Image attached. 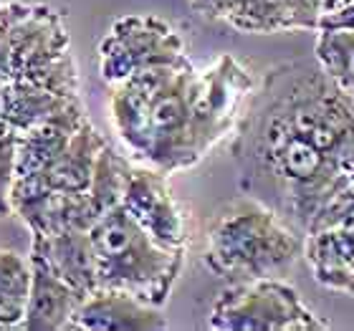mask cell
<instances>
[{"label": "cell", "mask_w": 354, "mask_h": 331, "mask_svg": "<svg viewBox=\"0 0 354 331\" xmlns=\"http://www.w3.org/2000/svg\"><path fill=\"white\" fill-rule=\"evenodd\" d=\"M198 91L200 71L190 59L145 68L111 84V124L134 160L167 175L200 162L192 142Z\"/></svg>", "instance_id": "obj_1"}, {"label": "cell", "mask_w": 354, "mask_h": 331, "mask_svg": "<svg viewBox=\"0 0 354 331\" xmlns=\"http://www.w3.org/2000/svg\"><path fill=\"white\" fill-rule=\"evenodd\" d=\"M306 238L261 200L243 195L213 215L205 230V265L228 283L286 278Z\"/></svg>", "instance_id": "obj_2"}, {"label": "cell", "mask_w": 354, "mask_h": 331, "mask_svg": "<svg viewBox=\"0 0 354 331\" xmlns=\"http://www.w3.org/2000/svg\"><path fill=\"white\" fill-rule=\"evenodd\" d=\"M99 288H119L165 306L185 265V250L157 243L119 202L91 225Z\"/></svg>", "instance_id": "obj_3"}, {"label": "cell", "mask_w": 354, "mask_h": 331, "mask_svg": "<svg viewBox=\"0 0 354 331\" xmlns=\"http://www.w3.org/2000/svg\"><path fill=\"white\" fill-rule=\"evenodd\" d=\"M207 326L221 331H322L326 321L283 278L230 283L215 299Z\"/></svg>", "instance_id": "obj_4"}, {"label": "cell", "mask_w": 354, "mask_h": 331, "mask_svg": "<svg viewBox=\"0 0 354 331\" xmlns=\"http://www.w3.org/2000/svg\"><path fill=\"white\" fill-rule=\"evenodd\" d=\"M183 61H187L183 38L157 15L117 18L99 44V71L109 84L127 82L145 68Z\"/></svg>", "instance_id": "obj_5"}, {"label": "cell", "mask_w": 354, "mask_h": 331, "mask_svg": "<svg viewBox=\"0 0 354 331\" xmlns=\"http://www.w3.org/2000/svg\"><path fill=\"white\" fill-rule=\"evenodd\" d=\"M251 94V74L228 53H223L213 66L200 74V91L192 119V142L200 160L223 137H228Z\"/></svg>", "instance_id": "obj_6"}, {"label": "cell", "mask_w": 354, "mask_h": 331, "mask_svg": "<svg viewBox=\"0 0 354 331\" xmlns=\"http://www.w3.org/2000/svg\"><path fill=\"white\" fill-rule=\"evenodd\" d=\"M122 205L157 243H162L165 248L185 250L187 225L177 200L172 198L167 172L149 164H129Z\"/></svg>", "instance_id": "obj_7"}, {"label": "cell", "mask_w": 354, "mask_h": 331, "mask_svg": "<svg viewBox=\"0 0 354 331\" xmlns=\"http://www.w3.org/2000/svg\"><path fill=\"white\" fill-rule=\"evenodd\" d=\"M71 329L86 331H162L167 319L162 306L119 288H99L86 296L71 319Z\"/></svg>", "instance_id": "obj_8"}, {"label": "cell", "mask_w": 354, "mask_h": 331, "mask_svg": "<svg viewBox=\"0 0 354 331\" xmlns=\"http://www.w3.org/2000/svg\"><path fill=\"white\" fill-rule=\"evenodd\" d=\"M30 294L21 329L66 331L84 296L53 271L41 250L30 248Z\"/></svg>", "instance_id": "obj_9"}, {"label": "cell", "mask_w": 354, "mask_h": 331, "mask_svg": "<svg viewBox=\"0 0 354 331\" xmlns=\"http://www.w3.org/2000/svg\"><path fill=\"white\" fill-rule=\"evenodd\" d=\"M10 51L13 79L64 56L68 51V33L61 23V13L48 6L26 8L10 33Z\"/></svg>", "instance_id": "obj_10"}, {"label": "cell", "mask_w": 354, "mask_h": 331, "mask_svg": "<svg viewBox=\"0 0 354 331\" xmlns=\"http://www.w3.org/2000/svg\"><path fill=\"white\" fill-rule=\"evenodd\" d=\"M88 122L86 109L82 104V96H71L59 111L36 124L33 129L23 132L18 137V160H15V172L21 177L38 175L44 172L56 157L66 149L79 129Z\"/></svg>", "instance_id": "obj_11"}, {"label": "cell", "mask_w": 354, "mask_h": 331, "mask_svg": "<svg viewBox=\"0 0 354 331\" xmlns=\"http://www.w3.org/2000/svg\"><path fill=\"white\" fill-rule=\"evenodd\" d=\"M30 248L41 250L51 268L86 299L99 291V258H96L91 233L82 228H66L53 236L30 233Z\"/></svg>", "instance_id": "obj_12"}, {"label": "cell", "mask_w": 354, "mask_h": 331, "mask_svg": "<svg viewBox=\"0 0 354 331\" xmlns=\"http://www.w3.org/2000/svg\"><path fill=\"white\" fill-rule=\"evenodd\" d=\"M304 256L322 286L354 296V213L334 228L306 236Z\"/></svg>", "instance_id": "obj_13"}, {"label": "cell", "mask_w": 354, "mask_h": 331, "mask_svg": "<svg viewBox=\"0 0 354 331\" xmlns=\"http://www.w3.org/2000/svg\"><path fill=\"white\" fill-rule=\"evenodd\" d=\"M106 140L91 122L79 129L66 144V149L53 160L44 172H38L41 182L56 192H86L94 180L96 160L102 155Z\"/></svg>", "instance_id": "obj_14"}, {"label": "cell", "mask_w": 354, "mask_h": 331, "mask_svg": "<svg viewBox=\"0 0 354 331\" xmlns=\"http://www.w3.org/2000/svg\"><path fill=\"white\" fill-rule=\"evenodd\" d=\"M71 96H59L44 88H36L30 84L13 79L3 86V114L0 119L18 129V134L28 132L36 124L46 122L53 111H59Z\"/></svg>", "instance_id": "obj_15"}, {"label": "cell", "mask_w": 354, "mask_h": 331, "mask_svg": "<svg viewBox=\"0 0 354 331\" xmlns=\"http://www.w3.org/2000/svg\"><path fill=\"white\" fill-rule=\"evenodd\" d=\"M30 294V258L0 248V324L21 329Z\"/></svg>", "instance_id": "obj_16"}, {"label": "cell", "mask_w": 354, "mask_h": 331, "mask_svg": "<svg viewBox=\"0 0 354 331\" xmlns=\"http://www.w3.org/2000/svg\"><path fill=\"white\" fill-rule=\"evenodd\" d=\"M129 164L132 162L127 157L114 152L109 144H104L102 155L96 160L94 180H91V185H88L86 190L88 205H91L96 218H102L104 213H109L111 207H117L122 202V192H124V180Z\"/></svg>", "instance_id": "obj_17"}, {"label": "cell", "mask_w": 354, "mask_h": 331, "mask_svg": "<svg viewBox=\"0 0 354 331\" xmlns=\"http://www.w3.org/2000/svg\"><path fill=\"white\" fill-rule=\"evenodd\" d=\"M314 56L334 82L354 94V28H319Z\"/></svg>", "instance_id": "obj_18"}, {"label": "cell", "mask_w": 354, "mask_h": 331, "mask_svg": "<svg viewBox=\"0 0 354 331\" xmlns=\"http://www.w3.org/2000/svg\"><path fill=\"white\" fill-rule=\"evenodd\" d=\"M241 33H288L294 30L283 0H238L225 18Z\"/></svg>", "instance_id": "obj_19"}, {"label": "cell", "mask_w": 354, "mask_h": 331, "mask_svg": "<svg viewBox=\"0 0 354 331\" xmlns=\"http://www.w3.org/2000/svg\"><path fill=\"white\" fill-rule=\"evenodd\" d=\"M15 79L59 96H79V74H76V61L71 56V51L48 61L44 66L30 68V71L15 76Z\"/></svg>", "instance_id": "obj_20"}, {"label": "cell", "mask_w": 354, "mask_h": 331, "mask_svg": "<svg viewBox=\"0 0 354 331\" xmlns=\"http://www.w3.org/2000/svg\"><path fill=\"white\" fill-rule=\"evenodd\" d=\"M18 129L0 119V218L13 215L10 190L15 182V160H18Z\"/></svg>", "instance_id": "obj_21"}, {"label": "cell", "mask_w": 354, "mask_h": 331, "mask_svg": "<svg viewBox=\"0 0 354 331\" xmlns=\"http://www.w3.org/2000/svg\"><path fill=\"white\" fill-rule=\"evenodd\" d=\"M26 3H6L0 6V86L13 82V51H10V33L15 21L26 13Z\"/></svg>", "instance_id": "obj_22"}, {"label": "cell", "mask_w": 354, "mask_h": 331, "mask_svg": "<svg viewBox=\"0 0 354 331\" xmlns=\"http://www.w3.org/2000/svg\"><path fill=\"white\" fill-rule=\"evenodd\" d=\"M294 30H319L324 18V0H283Z\"/></svg>", "instance_id": "obj_23"}, {"label": "cell", "mask_w": 354, "mask_h": 331, "mask_svg": "<svg viewBox=\"0 0 354 331\" xmlns=\"http://www.w3.org/2000/svg\"><path fill=\"white\" fill-rule=\"evenodd\" d=\"M192 8L205 18H215V21H225L230 10L236 8L238 0H190Z\"/></svg>", "instance_id": "obj_24"}, {"label": "cell", "mask_w": 354, "mask_h": 331, "mask_svg": "<svg viewBox=\"0 0 354 331\" xmlns=\"http://www.w3.org/2000/svg\"><path fill=\"white\" fill-rule=\"evenodd\" d=\"M339 172L347 182H354V144L339 157Z\"/></svg>", "instance_id": "obj_25"}, {"label": "cell", "mask_w": 354, "mask_h": 331, "mask_svg": "<svg viewBox=\"0 0 354 331\" xmlns=\"http://www.w3.org/2000/svg\"><path fill=\"white\" fill-rule=\"evenodd\" d=\"M349 3H352V0H324V15L339 13V10H344Z\"/></svg>", "instance_id": "obj_26"}, {"label": "cell", "mask_w": 354, "mask_h": 331, "mask_svg": "<svg viewBox=\"0 0 354 331\" xmlns=\"http://www.w3.org/2000/svg\"><path fill=\"white\" fill-rule=\"evenodd\" d=\"M0 114H3V86H0Z\"/></svg>", "instance_id": "obj_27"}, {"label": "cell", "mask_w": 354, "mask_h": 331, "mask_svg": "<svg viewBox=\"0 0 354 331\" xmlns=\"http://www.w3.org/2000/svg\"><path fill=\"white\" fill-rule=\"evenodd\" d=\"M0 331H6V326H3V324H0Z\"/></svg>", "instance_id": "obj_28"}]
</instances>
